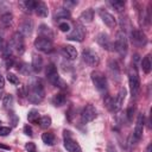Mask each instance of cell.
I'll return each instance as SVG.
<instances>
[{
	"instance_id": "1",
	"label": "cell",
	"mask_w": 152,
	"mask_h": 152,
	"mask_svg": "<svg viewBox=\"0 0 152 152\" xmlns=\"http://www.w3.org/2000/svg\"><path fill=\"white\" fill-rule=\"evenodd\" d=\"M44 95H45V90L42 81L39 78L34 80L31 83V91L27 94L28 101L32 103H39L44 99Z\"/></svg>"
},
{
	"instance_id": "2",
	"label": "cell",
	"mask_w": 152,
	"mask_h": 152,
	"mask_svg": "<svg viewBox=\"0 0 152 152\" xmlns=\"http://www.w3.org/2000/svg\"><path fill=\"white\" fill-rule=\"evenodd\" d=\"M128 83H129V90L132 97H137L140 91V78L135 68V64H132V68L128 72Z\"/></svg>"
},
{
	"instance_id": "3",
	"label": "cell",
	"mask_w": 152,
	"mask_h": 152,
	"mask_svg": "<svg viewBox=\"0 0 152 152\" xmlns=\"http://www.w3.org/2000/svg\"><path fill=\"white\" fill-rule=\"evenodd\" d=\"M45 74H46V77H48L49 82L52 83L55 87H58V88H65V83H64V81L61 78L59 74L57 72V68L55 66V64L50 63V64L46 66Z\"/></svg>"
},
{
	"instance_id": "4",
	"label": "cell",
	"mask_w": 152,
	"mask_h": 152,
	"mask_svg": "<svg viewBox=\"0 0 152 152\" xmlns=\"http://www.w3.org/2000/svg\"><path fill=\"white\" fill-rule=\"evenodd\" d=\"M128 49V43H127V36L124 31H119L116 33L115 37V42H114V50L118 51L120 55H126Z\"/></svg>"
},
{
	"instance_id": "5",
	"label": "cell",
	"mask_w": 152,
	"mask_h": 152,
	"mask_svg": "<svg viewBox=\"0 0 152 152\" xmlns=\"http://www.w3.org/2000/svg\"><path fill=\"white\" fill-rule=\"evenodd\" d=\"M90 78L93 84L99 91H106L107 90V78L101 71H93L90 74Z\"/></svg>"
},
{
	"instance_id": "6",
	"label": "cell",
	"mask_w": 152,
	"mask_h": 152,
	"mask_svg": "<svg viewBox=\"0 0 152 152\" xmlns=\"http://www.w3.org/2000/svg\"><path fill=\"white\" fill-rule=\"evenodd\" d=\"M33 44H34V48L38 51H42V52H45V53H49V52H51L53 50V44H52L51 39L42 37V36H38L34 39Z\"/></svg>"
},
{
	"instance_id": "7",
	"label": "cell",
	"mask_w": 152,
	"mask_h": 152,
	"mask_svg": "<svg viewBox=\"0 0 152 152\" xmlns=\"http://www.w3.org/2000/svg\"><path fill=\"white\" fill-rule=\"evenodd\" d=\"M10 45L12 48V50L14 49L19 55L24 53L25 51V43H24V36L19 32H15L12 38H11V42H10Z\"/></svg>"
},
{
	"instance_id": "8",
	"label": "cell",
	"mask_w": 152,
	"mask_h": 152,
	"mask_svg": "<svg viewBox=\"0 0 152 152\" xmlns=\"http://www.w3.org/2000/svg\"><path fill=\"white\" fill-rule=\"evenodd\" d=\"M82 58H83V61H84L88 65H90V66H96V65L99 64V62H100L97 53H96L94 50L88 49V48L83 49V51H82Z\"/></svg>"
},
{
	"instance_id": "9",
	"label": "cell",
	"mask_w": 152,
	"mask_h": 152,
	"mask_svg": "<svg viewBox=\"0 0 152 152\" xmlns=\"http://www.w3.org/2000/svg\"><path fill=\"white\" fill-rule=\"evenodd\" d=\"M96 116H97V112H96V108H95L93 104H87V106L82 109L81 120H82L83 124H87V122L93 121Z\"/></svg>"
},
{
	"instance_id": "10",
	"label": "cell",
	"mask_w": 152,
	"mask_h": 152,
	"mask_svg": "<svg viewBox=\"0 0 152 152\" xmlns=\"http://www.w3.org/2000/svg\"><path fill=\"white\" fill-rule=\"evenodd\" d=\"M144 126H145V116L144 114H139L137 118V124L132 134V138L134 141H139L142 137V132H144Z\"/></svg>"
},
{
	"instance_id": "11",
	"label": "cell",
	"mask_w": 152,
	"mask_h": 152,
	"mask_svg": "<svg viewBox=\"0 0 152 152\" xmlns=\"http://www.w3.org/2000/svg\"><path fill=\"white\" fill-rule=\"evenodd\" d=\"M84 36H86L84 28H83L81 25L76 24V25L74 26V28L71 30V32L66 34V39L74 40V42H82V40L84 39Z\"/></svg>"
},
{
	"instance_id": "12",
	"label": "cell",
	"mask_w": 152,
	"mask_h": 152,
	"mask_svg": "<svg viewBox=\"0 0 152 152\" xmlns=\"http://www.w3.org/2000/svg\"><path fill=\"white\" fill-rule=\"evenodd\" d=\"M131 40L137 46H144L147 43L146 34L140 30H132L131 32Z\"/></svg>"
},
{
	"instance_id": "13",
	"label": "cell",
	"mask_w": 152,
	"mask_h": 152,
	"mask_svg": "<svg viewBox=\"0 0 152 152\" xmlns=\"http://www.w3.org/2000/svg\"><path fill=\"white\" fill-rule=\"evenodd\" d=\"M96 40H97V43H99L103 49H106V50H108V51H114V43L110 40V38L108 37L107 33H100V34L97 36Z\"/></svg>"
},
{
	"instance_id": "14",
	"label": "cell",
	"mask_w": 152,
	"mask_h": 152,
	"mask_svg": "<svg viewBox=\"0 0 152 152\" xmlns=\"http://www.w3.org/2000/svg\"><path fill=\"white\" fill-rule=\"evenodd\" d=\"M63 145L68 152H82L81 146L78 145V142L76 140L72 139V137H64Z\"/></svg>"
},
{
	"instance_id": "15",
	"label": "cell",
	"mask_w": 152,
	"mask_h": 152,
	"mask_svg": "<svg viewBox=\"0 0 152 152\" xmlns=\"http://www.w3.org/2000/svg\"><path fill=\"white\" fill-rule=\"evenodd\" d=\"M99 14H100V17H101V19H102V21L108 26V27H115V25H116V21H115V18L109 13V12H107V11H104V10H100V12H99Z\"/></svg>"
},
{
	"instance_id": "16",
	"label": "cell",
	"mask_w": 152,
	"mask_h": 152,
	"mask_svg": "<svg viewBox=\"0 0 152 152\" xmlns=\"http://www.w3.org/2000/svg\"><path fill=\"white\" fill-rule=\"evenodd\" d=\"M126 89L125 88H121L120 90H119V93H118V96L114 99V103H113V109H112V112H118L120 108H121V106H122V103H124V101H125V97H126Z\"/></svg>"
},
{
	"instance_id": "17",
	"label": "cell",
	"mask_w": 152,
	"mask_h": 152,
	"mask_svg": "<svg viewBox=\"0 0 152 152\" xmlns=\"http://www.w3.org/2000/svg\"><path fill=\"white\" fill-rule=\"evenodd\" d=\"M33 31V21L30 19H26L21 23V25L19 26V33H21L24 37L25 36H30Z\"/></svg>"
},
{
	"instance_id": "18",
	"label": "cell",
	"mask_w": 152,
	"mask_h": 152,
	"mask_svg": "<svg viewBox=\"0 0 152 152\" xmlns=\"http://www.w3.org/2000/svg\"><path fill=\"white\" fill-rule=\"evenodd\" d=\"M62 52H63V56L65 58L70 59V61H72V59H75L77 57V50L72 45H65V46H63Z\"/></svg>"
},
{
	"instance_id": "19",
	"label": "cell",
	"mask_w": 152,
	"mask_h": 152,
	"mask_svg": "<svg viewBox=\"0 0 152 152\" xmlns=\"http://www.w3.org/2000/svg\"><path fill=\"white\" fill-rule=\"evenodd\" d=\"M31 66H32V69H33L34 72H39L43 69V58H42L40 55H37V53H33L32 55Z\"/></svg>"
},
{
	"instance_id": "20",
	"label": "cell",
	"mask_w": 152,
	"mask_h": 152,
	"mask_svg": "<svg viewBox=\"0 0 152 152\" xmlns=\"http://www.w3.org/2000/svg\"><path fill=\"white\" fill-rule=\"evenodd\" d=\"M19 6L26 12V13H32L37 6V1H33V0H24V1H20L19 2Z\"/></svg>"
},
{
	"instance_id": "21",
	"label": "cell",
	"mask_w": 152,
	"mask_h": 152,
	"mask_svg": "<svg viewBox=\"0 0 152 152\" xmlns=\"http://www.w3.org/2000/svg\"><path fill=\"white\" fill-rule=\"evenodd\" d=\"M93 19H94V11H93L91 8H88V10L83 11V12L80 14V20H81L82 23L88 24V23H91Z\"/></svg>"
},
{
	"instance_id": "22",
	"label": "cell",
	"mask_w": 152,
	"mask_h": 152,
	"mask_svg": "<svg viewBox=\"0 0 152 152\" xmlns=\"http://www.w3.org/2000/svg\"><path fill=\"white\" fill-rule=\"evenodd\" d=\"M34 12L37 13V15L39 17H48L49 14V10H48V6L42 2V1H37V6L34 8Z\"/></svg>"
},
{
	"instance_id": "23",
	"label": "cell",
	"mask_w": 152,
	"mask_h": 152,
	"mask_svg": "<svg viewBox=\"0 0 152 152\" xmlns=\"http://www.w3.org/2000/svg\"><path fill=\"white\" fill-rule=\"evenodd\" d=\"M38 31H39V33H40V36H42V37H45V38L51 39V37H52V31H51V28H50L48 25L42 24V25L39 26Z\"/></svg>"
},
{
	"instance_id": "24",
	"label": "cell",
	"mask_w": 152,
	"mask_h": 152,
	"mask_svg": "<svg viewBox=\"0 0 152 152\" xmlns=\"http://www.w3.org/2000/svg\"><path fill=\"white\" fill-rule=\"evenodd\" d=\"M108 68H109V71L112 72V75L115 76L116 78H119L120 69H119V64L116 63V61H109V63H108Z\"/></svg>"
},
{
	"instance_id": "25",
	"label": "cell",
	"mask_w": 152,
	"mask_h": 152,
	"mask_svg": "<svg viewBox=\"0 0 152 152\" xmlns=\"http://www.w3.org/2000/svg\"><path fill=\"white\" fill-rule=\"evenodd\" d=\"M65 101H66V99H65V96H64L63 94H56V95H53V97H52V100H51L52 104H55V106H57V107L63 106V104L65 103Z\"/></svg>"
},
{
	"instance_id": "26",
	"label": "cell",
	"mask_w": 152,
	"mask_h": 152,
	"mask_svg": "<svg viewBox=\"0 0 152 152\" xmlns=\"http://www.w3.org/2000/svg\"><path fill=\"white\" fill-rule=\"evenodd\" d=\"M151 58H150V55H147V56H145L144 58H142V61H141V68H142V71L145 72V74H148L150 71H151Z\"/></svg>"
},
{
	"instance_id": "27",
	"label": "cell",
	"mask_w": 152,
	"mask_h": 152,
	"mask_svg": "<svg viewBox=\"0 0 152 152\" xmlns=\"http://www.w3.org/2000/svg\"><path fill=\"white\" fill-rule=\"evenodd\" d=\"M0 21H1V24L4 25V26H10V25H12V23H13V15L11 14V13H4V14H1V17H0Z\"/></svg>"
},
{
	"instance_id": "28",
	"label": "cell",
	"mask_w": 152,
	"mask_h": 152,
	"mask_svg": "<svg viewBox=\"0 0 152 152\" xmlns=\"http://www.w3.org/2000/svg\"><path fill=\"white\" fill-rule=\"evenodd\" d=\"M27 119H28V121L31 124H37L38 125V121H39V113H38V110L31 109L28 112V114H27Z\"/></svg>"
},
{
	"instance_id": "29",
	"label": "cell",
	"mask_w": 152,
	"mask_h": 152,
	"mask_svg": "<svg viewBox=\"0 0 152 152\" xmlns=\"http://www.w3.org/2000/svg\"><path fill=\"white\" fill-rule=\"evenodd\" d=\"M66 18H70V12L68 8H59L55 14V19H66Z\"/></svg>"
},
{
	"instance_id": "30",
	"label": "cell",
	"mask_w": 152,
	"mask_h": 152,
	"mask_svg": "<svg viewBox=\"0 0 152 152\" xmlns=\"http://www.w3.org/2000/svg\"><path fill=\"white\" fill-rule=\"evenodd\" d=\"M42 140H43V142H45L46 145L51 146V145L55 144V135H53L52 133H49V132L43 133V135H42Z\"/></svg>"
},
{
	"instance_id": "31",
	"label": "cell",
	"mask_w": 152,
	"mask_h": 152,
	"mask_svg": "<svg viewBox=\"0 0 152 152\" xmlns=\"http://www.w3.org/2000/svg\"><path fill=\"white\" fill-rule=\"evenodd\" d=\"M114 10H116L118 12H121L125 7V1H121V0H110L108 2Z\"/></svg>"
},
{
	"instance_id": "32",
	"label": "cell",
	"mask_w": 152,
	"mask_h": 152,
	"mask_svg": "<svg viewBox=\"0 0 152 152\" xmlns=\"http://www.w3.org/2000/svg\"><path fill=\"white\" fill-rule=\"evenodd\" d=\"M38 124H39V126H40L42 128H48V127H50V125H51V118H50L49 115L40 116Z\"/></svg>"
},
{
	"instance_id": "33",
	"label": "cell",
	"mask_w": 152,
	"mask_h": 152,
	"mask_svg": "<svg viewBox=\"0 0 152 152\" xmlns=\"http://www.w3.org/2000/svg\"><path fill=\"white\" fill-rule=\"evenodd\" d=\"M13 103V96L11 94H6L4 95L2 97V104H4V108H10Z\"/></svg>"
},
{
	"instance_id": "34",
	"label": "cell",
	"mask_w": 152,
	"mask_h": 152,
	"mask_svg": "<svg viewBox=\"0 0 152 152\" xmlns=\"http://www.w3.org/2000/svg\"><path fill=\"white\" fill-rule=\"evenodd\" d=\"M7 81L12 84H19V77L13 72H7Z\"/></svg>"
},
{
	"instance_id": "35",
	"label": "cell",
	"mask_w": 152,
	"mask_h": 152,
	"mask_svg": "<svg viewBox=\"0 0 152 152\" xmlns=\"http://www.w3.org/2000/svg\"><path fill=\"white\" fill-rule=\"evenodd\" d=\"M2 55H4L5 59L11 58V56H12V48H11L10 43H8V44H6V45H5V48H2Z\"/></svg>"
},
{
	"instance_id": "36",
	"label": "cell",
	"mask_w": 152,
	"mask_h": 152,
	"mask_svg": "<svg viewBox=\"0 0 152 152\" xmlns=\"http://www.w3.org/2000/svg\"><path fill=\"white\" fill-rule=\"evenodd\" d=\"M58 28L62 31V32H68L70 30V25L66 23V21H63V23H59L58 24Z\"/></svg>"
},
{
	"instance_id": "37",
	"label": "cell",
	"mask_w": 152,
	"mask_h": 152,
	"mask_svg": "<svg viewBox=\"0 0 152 152\" xmlns=\"http://www.w3.org/2000/svg\"><path fill=\"white\" fill-rule=\"evenodd\" d=\"M134 112H135V107H134V106H129V107L127 108V112H126V113H127V119H128V121H132Z\"/></svg>"
},
{
	"instance_id": "38",
	"label": "cell",
	"mask_w": 152,
	"mask_h": 152,
	"mask_svg": "<svg viewBox=\"0 0 152 152\" xmlns=\"http://www.w3.org/2000/svg\"><path fill=\"white\" fill-rule=\"evenodd\" d=\"M25 150L27 151V152H37V147H36V145H34V142H26V145H25Z\"/></svg>"
},
{
	"instance_id": "39",
	"label": "cell",
	"mask_w": 152,
	"mask_h": 152,
	"mask_svg": "<svg viewBox=\"0 0 152 152\" xmlns=\"http://www.w3.org/2000/svg\"><path fill=\"white\" fill-rule=\"evenodd\" d=\"M11 133V127H4V126H0V135L5 137L7 134Z\"/></svg>"
},
{
	"instance_id": "40",
	"label": "cell",
	"mask_w": 152,
	"mask_h": 152,
	"mask_svg": "<svg viewBox=\"0 0 152 152\" xmlns=\"http://www.w3.org/2000/svg\"><path fill=\"white\" fill-rule=\"evenodd\" d=\"M4 88H5V78H4V76H1L0 75V99H2L4 97Z\"/></svg>"
},
{
	"instance_id": "41",
	"label": "cell",
	"mask_w": 152,
	"mask_h": 152,
	"mask_svg": "<svg viewBox=\"0 0 152 152\" xmlns=\"http://www.w3.org/2000/svg\"><path fill=\"white\" fill-rule=\"evenodd\" d=\"M24 133H25L26 135H30V137H32V135H33V131H32L31 126H28V125H25V126H24Z\"/></svg>"
},
{
	"instance_id": "42",
	"label": "cell",
	"mask_w": 152,
	"mask_h": 152,
	"mask_svg": "<svg viewBox=\"0 0 152 152\" xmlns=\"http://www.w3.org/2000/svg\"><path fill=\"white\" fill-rule=\"evenodd\" d=\"M107 152H118V151H116L115 146H114L113 144H110V142H109V144L107 145Z\"/></svg>"
},
{
	"instance_id": "43",
	"label": "cell",
	"mask_w": 152,
	"mask_h": 152,
	"mask_svg": "<svg viewBox=\"0 0 152 152\" xmlns=\"http://www.w3.org/2000/svg\"><path fill=\"white\" fill-rule=\"evenodd\" d=\"M77 5V1H69V0H66V1H64V6H66V8L69 7V6H76ZM69 10V8H68Z\"/></svg>"
},
{
	"instance_id": "44",
	"label": "cell",
	"mask_w": 152,
	"mask_h": 152,
	"mask_svg": "<svg viewBox=\"0 0 152 152\" xmlns=\"http://www.w3.org/2000/svg\"><path fill=\"white\" fill-rule=\"evenodd\" d=\"M5 65H6V68H11L13 65V59L12 58H7L6 62H5Z\"/></svg>"
},
{
	"instance_id": "45",
	"label": "cell",
	"mask_w": 152,
	"mask_h": 152,
	"mask_svg": "<svg viewBox=\"0 0 152 152\" xmlns=\"http://www.w3.org/2000/svg\"><path fill=\"white\" fill-rule=\"evenodd\" d=\"M0 148H2V150H5V151H10V150H11L10 146H6V145H4V144H0Z\"/></svg>"
},
{
	"instance_id": "46",
	"label": "cell",
	"mask_w": 152,
	"mask_h": 152,
	"mask_svg": "<svg viewBox=\"0 0 152 152\" xmlns=\"http://www.w3.org/2000/svg\"><path fill=\"white\" fill-rule=\"evenodd\" d=\"M2 46H4V39H2V37L0 36V50H2Z\"/></svg>"
},
{
	"instance_id": "47",
	"label": "cell",
	"mask_w": 152,
	"mask_h": 152,
	"mask_svg": "<svg viewBox=\"0 0 152 152\" xmlns=\"http://www.w3.org/2000/svg\"><path fill=\"white\" fill-rule=\"evenodd\" d=\"M147 152H151V145L147 146Z\"/></svg>"
},
{
	"instance_id": "48",
	"label": "cell",
	"mask_w": 152,
	"mask_h": 152,
	"mask_svg": "<svg viewBox=\"0 0 152 152\" xmlns=\"http://www.w3.org/2000/svg\"><path fill=\"white\" fill-rule=\"evenodd\" d=\"M0 124H1V121H0Z\"/></svg>"
}]
</instances>
